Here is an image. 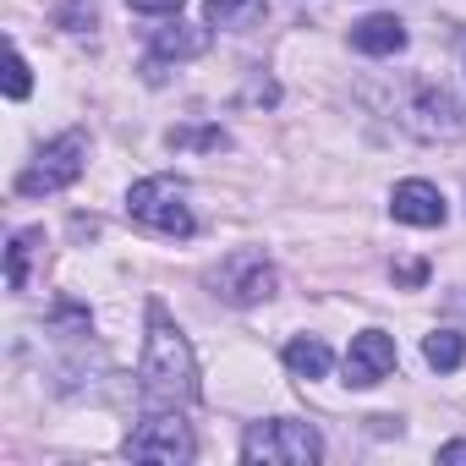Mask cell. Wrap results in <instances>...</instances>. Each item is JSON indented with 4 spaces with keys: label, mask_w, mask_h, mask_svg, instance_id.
Instances as JSON below:
<instances>
[{
    "label": "cell",
    "mask_w": 466,
    "mask_h": 466,
    "mask_svg": "<svg viewBox=\"0 0 466 466\" xmlns=\"http://www.w3.org/2000/svg\"><path fill=\"white\" fill-rule=\"evenodd\" d=\"M127 214H132L137 225L159 230V237H192V230H198V219H192V208H187V181H176V176H148V181H137V187L127 192Z\"/></svg>",
    "instance_id": "7a4b0ae2"
},
{
    "label": "cell",
    "mask_w": 466,
    "mask_h": 466,
    "mask_svg": "<svg viewBox=\"0 0 466 466\" xmlns=\"http://www.w3.org/2000/svg\"><path fill=\"white\" fill-rule=\"evenodd\" d=\"M242 455H248V461L308 466V461H319V455H324V439L313 433V422H297V417H269V422H253V428H248Z\"/></svg>",
    "instance_id": "277c9868"
},
{
    "label": "cell",
    "mask_w": 466,
    "mask_h": 466,
    "mask_svg": "<svg viewBox=\"0 0 466 466\" xmlns=\"http://www.w3.org/2000/svg\"><path fill=\"white\" fill-rule=\"evenodd\" d=\"M214 286H219V297H225V302L253 308V302H264V297L275 291V269H269V258H264V253L242 248V253H230V258L214 269Z\"/></svg>",
    "instance_id": "8992f818"
},
{
    "label": "cell",
    "mask_w": 466,
    "mask_h": 466,
    "mask_svg": "<svg viewBox=\"0 0 466 466\" xmlns=\"http://www.w3.org/2000/svg\"><path fill=\"white\" fill-rule=\"evenodd\" d=\"M28 88H34V77H28V61L12 50V56H6V94H12V99H28Z\"/></svg>",
    "instance_id": "2e32d148"
},
{
    "label": "cell",
    "mask_w": 466,
    "mask_h": 466,
    "mask_svg": "<svg viewBox=\"0 0 466 466\" xmlns=\"http://www.w3.org/2000/svg\"><path fill=\"white\" fill-rule=\"evenodd\" d=\"M351 45H357L362 56H395V50H406V28H400V17H390V12H373V17H362V23L351 28Z\"/></svg>",
    "instance_id": "8fae6325"
},
{
    "label": "cell",
    "mask_w": 466,
    "mask_h": 466,
    "mask_svg": "<svg viewBox=\"0 0 466 466\" xmlns=\"http://www.w3.org/2000/svg\"><path fill=\"white\" fill-rule=\"evenodd\" d=\"M264 12H269V0H203L208 28H253Z\"/></svg>",
    "instance_id": "7c38bea8"
},
{
    "label": "cell",
    "mask_w": 466,
    "mask_h": 466,
    "mask_svg": "<svg viewBox=\"0 0 466 466\" xmlns=\"http://www.w3.org/2000/svg\"><path fill=\"white\" fill-rule=\"evenodd\" d=\"M422 357H428V368H439V373H455V368L466 362V340H461L455 329H433V335L422 340Z\"/></svg>",
    "instance_id": "5bb4252c"
},
{
    "label": "cell",
    "mask_w": 466,
    "mask_h": 466,
    "mask_svg": "<svg viewBox=\"0 0 466 466\" xmlns=\"http://www.w3.org/2000/svg\"><path fill=\"white\" fill-rule=\"evenodd\" d=\"M329 362H335V357H329V346H324L319 335H297V340L286 346V368H291L297 379H324Z\"/></svg>",
    "instance_id": "4fadbf2b"
},
{
    "label": "cell",
    "mask_w": 466,
    "mask_h": 466,
    "mask_svg": "<svg viewBox=\"0 0 466 466\" xmlns=\"http://www.w3.org/2000/svg\"><path fill=\"white\" fill-rule=\"evenodd\" d=\"M422 137H461L466 132V110L444 94V88H422L417 94V121H411Z\"/></svg>",
    "instance_id": "9c48e42d"
},
{
    "label": "cell",
    "mask_w": 466,
    "mask_h": 466,
    "mask_svg": "<svg viewBox=\"0 0 466 466\" xmlns=\"http://www.w3.org/2000/svg\"><path fill=\"white\" fill-rule=\"evenodd\" d=\"M390 208H395V219H406V225H444V192L433 187V181H400L395 187V198H390Z\"/></svg>",
    "instance_id": "ba28073f"
},
{
    "label": "cell",
    "mask_w": 466,
    "mask_h": 466,
    "mask_svg": "<svg viewBox=\"0 0 466 466\" xmlns=\"http://www.w3.org/2000/svg\"><path fill=\"white\" fill-rule=\"evenodd\" d=\"M439 461H466V439H455V444H439Z\"/></svg>",
    "instance_id": "ac0fdd59"
},
{
    "label": "cell",
    "mask_w": 466,
    "mask_h": 466,
    "mask_svg": "<svg viewBox=\"0 0 466 466\" xmlns=\"http://www.w3.org/2000/svg\"><path fill=\"white\" fill-rule=\"evenodd\" d=\"M127 455L132 461H165V466H176V461H192L198 455V439H192V428L176 411H159V417H148L127 439Z\"/></svg>",
    "instance_id": "5b68a950"
},
{
    "label": "cell",
    "mask_w": 466,
    "mask_h": 466,
    "mask_svg": "<svg viewBox=\"0 0 466 466\" xmlns=\"http://www.w3.org/2000/svg\"><path fill=\"white\" fill-rule=\"evenodd\" d=\"M390 368H395V340L384 329H362L351 340V351H346V384L351 390H373L379 379H390Z\"/></svg>",
    "instance_id": "52a82bcc"
},
{
    "label": "cell",
    "mask_w": 466,
    "mask_h": 466,
    "mask_svg": "<svg viewBox=\"0 0 466 466\" xmlns=\"http://www.w3.org/2000/svg\"><path fill=\"white\" fill-rule=\"evenodd\" d=\"M143 400L159 406V411H176V406H192L198 400V362H192V346L187 335L170 324V313L154 302L148 308V346H143Z\"/></svg>",
    "instance_id": "6da1fadb"
},
{
    "label": "cell",
    "mask_w": 466,
    "mask_h": 466,
    "mask_svg": "<svg viewBox=\"0 0 466 466\" xmlns=\"http://www.w3.org/2000/svg\"><path fill=\"white\" fill-rule=\"evenodd\" d=\"M34 242H39V230H17L12 248H6V280H12V291L28 286V248H34Z\"/></svg>",
    "instance_id": "9a60e30c"
},
{
    "label": "cell",
    "mask_w": 466,
    "mask_h": 466,
    "mask_svg": "<svg viewBox=\"0 0 466 466\" xmlns=\"http://www.w3.org/2000/svg\"><path fill=\"white\" fill-rule=\"evenodd\" d=\"M88 165V137L83 132H61L56 143H45L23 170H17V192L23 198H50V192H66Z\"/></svg>",
    "instance_id": "3957f363"
},
{
    "label": "cell",
    "mask_w": 466,
    "mask_h": 466,
    "mask_svg": "<svg viewBox=\"0 0 466 466\" xmlns=\"http://www.w3.org/2000/svg\"><path fill=\"white\" fill-rule=\"evenodd\" d=\"M214 45V28L208 23H181V17H170L159 34H154V61H192V56H203Z\"/></svg>",
    "instance_id": "30bf717a"
},
{
    "label": "cell",
    "mask_w": 466,
    "mask_h": 466,
    "mask_svg": "<svg viewBox=\"0 0 466 466\" xmlns=\"http://www.w3.org/2000/svg\"><path fill=\"white\" fill-rule=\"evenodd\" d=\"M132 12H143V17H181V6L187 0H127Z\"/></svg>",
    "instance_id": "e0dca14e"
}]
</instances>
